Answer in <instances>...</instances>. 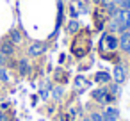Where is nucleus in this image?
<instances>
[{"label": "nucleus", "mask_w": 130, "mask_h": 121, "mask_svg": "<svg viewBox=\"0 0 130 121\" xmlns=\"http://www.w3.org/2000/svg\"><path fill=\"white\" fill-rule=\"evenodd\" d=\"M68 30H70V32H75V30H78V23H77V22H70V25H68Z\"/></svg>", "instance_id": "13"}, {"label": "nucleus", "mask_w": 130, "mask_h": 121, "mask_svg": "<svg viewBox=\"0 0 130 121\" xmlns=\"http://www.w3.org/2000/svg\"><path fill=\"white\" fill-rule=\"evenodd\" d=\"M94 2H100V0H94Z\"/></svg>", "instance_id": "19"}, {"label": "nucleus", "mask_w": 130, "mask_h": 121, "mask_svg": "<svg viewBox=\"0 0 130 121\" xmlns=\"http://www.w3.org/2000/svg\"><path fill=\"white\" fill-rule=\"evenodd\" d=\"M126 52H128V55H130V48H128V50H126Z\"/></svg>", "instance_id": "18"}, {"label": "nucleus", "mask_w": 130, "mask_h": 121, "mask_svg": "<svg viewBox=\"0 0 130 121\" xmlns=\"http://www.w3.org/2000/svg\"><path fill=\"white\" fill-rule=\"evenodd\" d=\"M75 85H77V87H84V85H87V80H86L84 77H77V80H75Z\"/></svg>", "instance_id": "11"}, {"label": "nucleus", "mask_w": 130, "mask_h": 121, "mask_svg": "<svg viewBox=\"0 0 130 121\" xmlns=\"http://www.w3.org/2000/svg\"><path fill=\"white\" fill-rule=\"evenodd\" d=\"M0 52H2V54H6V55H11L13 54V45L7 41V43H4L2 45V50H0Z\"/></svg>", "instance_id": "8"}, {"label": "nucleus", "mask_w": 130, "mask_h": 121, "mask_svg": "<svg viewBox=\"0 0 130 121\" xmlns=\"http://www.w3.org/2000/svg\"><path fill=\"white\" fill-rule=\"evenodd\" d=\"M119 9H125V11H130V0H119Z\"/></svg>", "instance_id": "9"}, {"label": "nucleus", "mask_w": 130, "mask_h": 121, "mask_svg": "<svg viewBox=\"0 0 130 121\" xmlns=\"http://www.w3.org/2000/svg\"><path fill=\"white\" fill-rule=\"evenodd\" d=\"M119 48L121 50H128L130 48V32H123L121 38H119Z\"/></svg>", "instance_id": "4"}, {"label": "nucleus", "mask_w": 130, "mask_h": 121, "mask_svg": "<svg viewBox=\"0 0 130 121\" xmlns=\"http://www.w3.org/2000/svg\"><path fill=\"white\" fill-rule=\"evenodd\" d=\"M0 80H4V82H7V80H9L7 71H6V70H0Z\"/></svg>", "instance_id": "15"}, {"label": "nucleus", "mask_w": 130, "mask_h": 121, "mask_svg": "<svg viewBox=\"0 0 130 121\" xmlns=\"http://www.w3.org/2000/svg\"><path fill=\"white\" fill-rule=\"evenodd\" d=\"M91 121H103V116L98 114V112H94V114H91Z\"/></svg>", "instance_id": "14"}, {"label": "nucleus", "mask_w": 130, "mask_h": 121, "mask_svg": "<svg viewBox=\"0 0 130 121\" xmlns=\"http://www.w3.org/2000/svg\"><path fill=\"white\" fill-rule=\"evenodd\" d=\"M45 52V45L43 43H34L30 48H29V54L30 55H41Z\"/></svg>", "instance_id": "5"}, {"label": "nucleus", "mask_w": 130, "mask_h": 121, "mask_svg": "<svg viewBox=\"0 0 130 121\" xmlns=\"http://www.w3.org/2000/svg\"><path fill=\"white\" fill-rule=\"evenodd\" d=\"M20 71H22V75H25V73L29 71V64H27V61H20Z\"/></svg>", "instance_id": "12"}, {"label": "nucleus", "mask_w": 130, "mask_h": 121, "mask_svg": "<svg viewBox=\"0 0 130 121\" xmlns=\"http://www.w3.org/2000/svg\"><path fill=\"white\" fill-rule=\"evenodd\" d=\"M0 62H4V54L0 52Z\"/></svg>", "instance_id": "17"}, {"label": "nucleus", "mask_w": 130, "mask_h": 121, "mask_svg": "<svg viewBox=\"0 0 130 121\" xmlns=\"http://www.w3.org/2000/svg\"><path fill=\"white\" fill-rule=\"evenodd\" d=\"M112 30H119V32H126L130 29V11H125V9H119L116 13V20L114 23L110 25Z\"/></svg>", "instance_id": "1"}, {"label": "nucleus", "mask_w": 130, "mask_h": 121, "mask_svg": "<svg viewBox=\"0 0 130 121\" xmlns=\"http://www.w3.org/2000/svg\"><path fill=\"white\" fill-rule=\"evenodd\" d=\"M105 96H107V89H96V91H93V98L94 100H105Z\"/></svg>", "instance_id": "6"}, {"label": "nucleus", "mask_w": 130, "mask_h": 121, "mask_svg": "<svg viewBox=\"0 0 130 121\" xmlns=\"http://www.w3.org/2000/svg\"><path fill=\"white\" fill-rule=\"evenodd\" d=\"M119 117V110L114 109V107H109L105 109V114H103V121H116Z\"/></svg>", "instance_id": "2"}, {"label": "nucleus", "mask_w": 130, "mask_h": 121, "mask_svg": "<svg viewBox=\"0 0 130 121\" xmlns=\"http://www.w3.org/2000/svg\"><path fill=\"white\" fill-rule=\"evenodd\" d=\"M126 78V71H125V68L123 66H116L114 68V80L119 84V82H123Z\"/></svg>", "instance_id": "3"}, {"label": "nucleus", "mask_w": 130, "mask_h": 121, "mask_svg": "<svg viewBox=\"0 0 130 121\" xmlns=\"http://www.w3.org/2000/svg\"><path fill=\"white\" fill-rule=\"evenodd\" d=\"M11 41H14V43H20V41H22V36H20L18 30H13V32H11Z\"/></svg>", "instance_id": "10"}, {"label": "nucleus", "mask_w": 130, "mask_h": 121, "mask_svg": "<svg viewBox=\"0 0 130 121\" xmlns=\"http://www.w3.org/2000/svg\"><path fill=\"white\" fill-rule=\"evenodd\" d=\"M61 94H62V89H61V87H57V89L54 91V96H55V98H61Z\"/></svg>", "instance_id": "16"}, {"label": "nucleus", "mask_w": 130, "mask_h": 121, "mask_svg": "<svg viewBox=\"0 0 130 121\" xmlns=\"http://www.w3.org/2000/svg\"><path fill=\"white\" fill-rule=\"evenodd\" d=\"M109 80H110V77H109L107 71H100V73H96V82H109Z\"/></svg>", "instance_id": "7"}]
</instances>
